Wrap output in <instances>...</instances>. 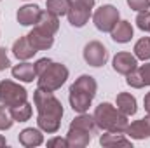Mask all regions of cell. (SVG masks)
Segmentation results:
<instances>
[{
    "label": "cell",
    "instance_id": "13",
    "mask_svg": "<svg viewBox=\"0 0 150 148\" xmlns=\"http://www.w3.org/2000/svg\"><path fill=\"white\" fill-rule=\"evenodd\" d=\"M37 52V49L30 44L28 37H19L12 44V54L19 59V61H26L30 58H33Z\"/></svg>",
    "mask_w": 150,
    "mask_h": 148
},
{
    "label": "cell",
    "instance_id": "6",
    "mask_svg": "<svg viewBox=\"0 0 150 148\" xmlns=\"http://www.w3.org/2000/svg\"><path fill=\"white\" fill-rule=\"evenodd\" d=\"M94 7V0H68V21L75 28H82L89 18L91 11Z\"/></svg>",
    "mask_w": 150,
    "mask_h": 148
},
{
    "label": "cell",
    "instance_id": "28",
    "mask_svg": "<svg viewBox=\"0 0 150 148\" xmlns=\"http://www.w3.org/2000/svg\"><path fill=\"white\" fill-rule=\"evenodd\" d=\"M136 70H138V73H140V77H142L143 84H145V85H150V63L140 66V68H136Z\"/></svg>",
    "mask_w": 150,
    "mask_h": 148
},
{
    "label": "cell",
    "instance_id": "5",
    "mask_svg": "<svg viewBox=\"0 0 150 148\" xmlns=\"http://www.w3.org/2000/svg\"><path fill=\"white\" fill-rule=\"evenodd\" d=\"M38 77V87L40 89H45V91H56V89H59L65 82H67V78H68V68L65 66V65H61V63H51L44 72Z\"/></svg>",
    "mask_w": 150,
    "mask_h": 148
},
{
    "label": "cell",
    "instance_id": "15",
    "mask_svg": "<svg viewBox=\"0 0 150 148\" xmlns=\"http://www.w3.org/2000/svg\"><path fill=\"white\" fill-rule=\"evenodd\" d=\"M19 143L26 148H33L38 147L44 143V136L38 129H33V127H26L19 132Z\"/></svg>",
    "mask_w": 150,
    "mask_h": 148
},
{
    "label": "cell",
    "instance_id": "16",
    "mask_svg": "<svg viewBox=\"0 0 150 148\" xmlns=\"http://www.w3.org/2000/svg\"><path fill=\"white\" fill-rule=\"evenodd\" d=\"M35 26H38L40 30H44V32H47L51 35H54L58 32V28H59V19H58L56 14H52L49 11H42L40 19H38V23Z\"/></svg>",
    "mask_w": 150,
    "mask_h": 148
},
{
    "label": "cell",
    "instance_id": "3",
    "mask_svg": "<svg viewBox=\"0 0 150 148\" xmlns=\"http://www.w3.org/2000/svg\"><path fill=\"white\" fill-rule=\"evenodd\" d=\"M93 117H94V122H96L98 129L110 131V132H126V129L129 125L127 117L119 108H113L110 103L98 105Z\"/></svg>",
    "mask_w": 150,
    "mask_h": 148
},
{
    "label": "cell",
    "instance_id": "1",
    "mask_svg": "<svg viewBox=\"0 0 150 148\" xmlns=\"http://www.w3.org/2000/svg\"><path fill=\"white\" fill-rule=\"evenodd\" d=\"M33 101H35V106H37L38 111L37 117L38 127L47 134L58 132L59 124H61V117H63L61 101L52 94V91H45V89H40V87L33 94Z\"/></svg>",
    "mask_w": 150,
    "mask_h": 148
},
{
    "label": "cell",
    "instance_id": "32",
    "mask_svg": "<svg viewBox=\"0 0 150 148\" xmlns=\"http://www.w3.org/2000/svg\"><path fill=\"white\" fill-rule=\"evenodd\" d=\"M143 105H145V110H147V113H150V92L145 96V99H143Z\"/></svg>",
    "mask_w": 150,
    "mask_h": 148
},
{
    "label": "cell",
    "instance_id": "29",
    "mask_svg": "<svg viewBox=\"0 0 150 148\" xmlns=\"http://www.w3.org/2000/svg\"><path fill=\"white\" fill-rule=\"evenodd\" d=\"M47 147L54 148V147H59V148H68V140L67 138H52L47 141Z\"/></svg>",
    "mask_w": 150,
    "mask_h": 148
},
{
    "label": "cell",
    "instance_id": "9",
    "mask_svg": "<svg viewBox=\"0 0 150 148\" xmlns=\"http://www.w3.org/2000/svg\"><path fill=\"white\" fill-rule=\"evenodd\" d=\"M84 59H86L87 65H91V66H94V68H100V66H103V65L107 63V59H108V51H107V47H105L101 42L93 40V42H89V44L84 47Z\"/></svg>",
    "mask_w": 150,
    "mask_h": 148
},
{
    "label": "cell",
    "instance_id": "20",
    "mask_svg": "<svg viewBox=\"0 0 150 148\" xmlns=\"http://www.w3.org/2000/svg\"><path fill=\"white\" fill-rule=\"evenodd\" d=\"M100 143L103 147H133L131 140H126L120 132H110V131H107V134H101Z\"/></svg>",
    "mask_w": 150,
    "mask_h": 148
},
{
    "label": "cell",
    "instance_id": "31",
    "mask_svg": "<svg viewBox=\"0 0 150 148\" xmlns=\"http://www.w3.org/2000/svg\"><path fill=\"white\" fill-rule=\"evenodd\" d=\"M52 61L49 59V58H42V59H38L37 63H35V72H37V75H40L49 65H51Z\"/></svg>",
    "mask_w": 150,
    "mask_h": 148
},
{
    "label": "cell",
    "instance_id": "21",
    "mask_svg": "<svg viewBox=\"0 0 150 148\" xmlns=\"http://www.w3.org/2000/svg\"><path fill=\"white\" fill-rule=\"evenodd\" d=\"M11 117L16 120V122H26L30 117H32V105L28 101L21 103V105H16V106H11L9 108Z\"/></svg>",
    "mask_w": 150,
    "mask_h": 148
},
{
    "label": "cell",
    "instance_id": "11",
    "mask_svg": "<svg viewBox=\"0 0 150 148\" xmlns=\"http://www.w3.org/2000/svg\"><path fill=\"white\" fill-rule=\"evenodd\" d=\"M26 37H28L30 44H32L37 51H47V49H51L52 44H54V35H51V33L40 30L38 26H35Z\"/></svg>",
    "mask_w": 150,
    "mask_h": 148
},
{
    "label": "cell",
    "instance_id": "12",
    "mask_svg": "<svg viewBox=\"0 0 150 148\" xmlns=\"http://www.w3.org/2000/svg\"><path fill=\"white\" fill-rule=\"evenodd\" d=\"M40 14H42L40 7L33 4V5H23L18 11L16 18H18V23H21L23 26H32V25H37L38 23Z\"/></svg>",
    "mask_w": 150,
    "mask_h": 148
},
{
    "label": "cell",
    "instance_id": "17",
    "mask_svg": "<svg viewBox=\"0 0 150 148\" xmlns=\"http://www.w3.org/2000/svg\"><path fill=\"white\" fill-rule=\"evenodd\" d=\"M110 33H112L113 42H117V44H126V42H129V40L133 38V26H131L129 21H119Z\"/></svg>",
    "mask_w": 150,
    "mask_h": 148
},
{
    "label": "cell",
    "instance_id": "27",
    "mask_svg": "<svg viewBox=\"0 0 150 148\" xmlns=\"http://www.w3.org/2000/svg\"><path fill=\"white\" fill-rule=\"evenodd\" d=\"M127 5H129L133 11L142 12V11H149L150 0H127Z\"/></svg>",
    "mask_w": 150,
    "mask_h": 148
},
{
    "label": "cell",
    "instance_id": "4",
    "mask_svg": "<svg viewBox=\"0 0 150 148\" xmlns=\"http://www.w3.org/2000/svg\"><path fill=\"white\" fill-rule=\"evenodd\" d=\"M96 129L98 127H96L94 117L86 115V111L80 113L70 124V129H68V134H67L68 147H74V148L87 147L89 141H91V134H94Z\"/></svg>",
    "mask_w": 150,
    "mask_h": 148
},
{
    "label": "cell",
    "instance_id": "7",
    "mask_svg": "<svg viewBox=\"0 0 150 148\" xmlns=\"http://www.w3.org/2000/svg\"><path fill=\"white\" fill-rule=\"evenodd\" d=\"M28 99V92L25 87L12 80H2L0 82V103L5 106H16Z\"/></svg>",
    "mask_w": 150,
    "mask_h": 148
},
{
    "label": "cell",
    "instance_id": "10",
    "mask_svg": "<svg viewBox=\"0 0 150 148\" xmlns=\"http://www.w3.org/2000/svg\"><path fill=\"white\" fill-rule=\"evenodd\" d=\"M112 66L117 73L127 75V73H131L133 70L138 68V58L133 56L131 52H117L113 56Z\"/></svg>",
    "mask_w": 150,
    "mask_h": 148
},
{
    "label": "cell",
    "instance_id": "8",
    "mask_svg": "<svg viewBox=\"0 0 150 148\" xmlns=\"http://www.w3.org/2000/svg\"><path fill=\"white\" fill-rule=\"evenodd\" d=\"M93 21H94V25L100 32H112L115 28V25L119 23V11H117V7H113L110 4L101 5L94 12Z\"/></svg>",
    "mask_w": 150,
    "mask_h": 148
},
{
    "label": "cell",
    "instance_id": "19",
    "mask_svg": "<svg viewBox=\"0 0 150 148\" xmlns=\"http://www.w3.org/2000/svg\"><path fill=\"white\" fill-rule=\"evenodd\" d=\"M12 77L21 80V82H32L37 77L35 65H32V63H19V65L12 66Z\"/></svg>",
    "mask_w": 150,
    "mask_h": 148
},
{
    "label": "cell",
    "instance_id": "18",
    "mask_svg": "<svg viewBox=\"0 0 150 148\" xmlns=\"http://www.w3.org/2000/svg\"><path fill=\"white\" fill-rule=\"evenodd\" d=\"M115 103H117V108L122 111L126 117L134 115L136 110H138V108H136V99H134V96H131L129 92H120V94H117Z\"/></svg>",
    "mask_w": 150,
    "mask_h": 148
},
{
    "label": "cell",
    "instance_id": "2",
    "mask_svg": "<svg viewBox=\"0 0 150 148\" xmlns=\"http://www.w3.org/2000/svg\"><path fill=\"white\" fill-rule=\"evenodd\" d=\"M98 91V84L94 80V77L91 75H80L74 84L70 85V106L74 111L84 113L91 106L94 96Z\"/></svg>",
    "mask_w": 150,
    "mask_h": 148
},
{
    "label": "cell",
    "instance_id": "24",
    "mask_svg": "<svg viewBox=\"0 0 150 148\" xmlns=\"http://www.w3.org/2000/svg\"><path fill=\"white\" fill-rule=\"evenodd\" d=\"M12 122H14V118L11 117V113L5 108V105H0V131L11 129L12 127Z\"/></svg>",
    "mask_w": 150,
    "mask_h": 148
},
{
    "label": "cell",
    "instance_id": "25",
    "mask_svg": "<svg viewBox=\"0 0 150 148\" xmlns=\"http://www.w3.org/2000/svg\"><path fill=\"white\" fill-rule=\"evenodd\" d=\"M136 25L140 30L143 32H150V11H142L136 16Z\"/></svg>",
    "mask_w": 150,
    "mask_h": 148
},
{
    "label": "cell",
    "instance_id": "23",
    "mask_svg": "<svg viewBox=\"0 0 150 148\" xmlns=\"http://www.w3.org/2000/svg\"><path fill=\"white\" fill-rule=\"evenodd\" d=\"M45 7L49 12H52L59 18V16H65L68 12V0H47Z\"/></svg>",
    "mask_w": 150,
    "mask_h": 148
},
{
    "label": "cell",
    "instance_id": "26",
    "mask_svg": "<svg viewBox=\"0 0 150 148\" xmlns=\"http://www.w3.org/2000/svg\"><path fill=\"white\" fill-rule=\"evenodd\" d=\"M126 82H127V85H131L134 89H142L145 85L143 80H142V77H140V73H138V70H133L131 73L126 75Z\"/></svg>",
    "mask_w": 150,
    "mask_h": 148
},
{
    "label": "cell",
    "instance_id": "14",
    "mask_svg": "<svg viewBox=\"0 0 150 148\" xmlns=\"http://www.w3.org/2000/svg\"><path fill=\"white\" fill-rule=\"evenodd\" d=\"M126 132L133 138V140H145L150 138V113L149 117L145 118H140V120H134L133 124L127 125Z\"/></svg>",
    "mask_w": 150,
    "mask_h": 148
},
{
    "label": "cell",
    "instance_id": "30",
    "mask_svg": "<svg viewBox=\"0 0 150 148\" xmlns=\"http://www.w3.org/2000/svg\"><path fill=\"white\" fill-rule=\"evenodd\" d=\"M11 61H9V56H7V51L4 47H0V72H4L5 68H9Z\"/></svg>",
    "mask_w": 150,
    "mask_h": 148
},
{
    "label": "cell",
    "instance_id": "22",
    "mask_svg": "<svg viewBox=\"0 0 150 148\" xmlns=\"http://www.w3.org/2000/svg\"><path fill=\"white\" fill-rule=\"evenodd\" d=\"M134 56L142 61L150 59V37H143L140 38L134 45Z\"/></svg>",
    "mask_w": 150,
    "mask_h": 148
},
{
    "label": "cell",
    "instance_id": "33",
    "mask_svg": "<svg viewBox=\"0 0 150 148\" xmlns=\"http://www.w3.org/2000/svg\"><path fill=\"white\" fill-rule=\"evenodd\" d=\"M5 143H7V141H5V138H4V136L0 134V148H2V147H5Z\"/></svg>",
    "mask_w": 150,
    "mask_h": 148
}]
</instances>
